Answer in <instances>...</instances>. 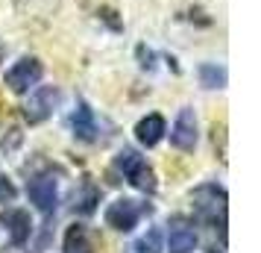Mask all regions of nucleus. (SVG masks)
<instances>
[{"label":"nucleus","mask_w":261,"mask_h":253,"mask_svg":"<svg viewBox=\"0 0 261 253\" xmlns=\"http://www.w3.org/2000/svg\"><path fill=\"white\" fill-rule=\"evenodd\" d=\"M132 253H162V233L159 229H147L141 239L132 244Z\"/></svg>","instance_id":"15"},{"label":"nucleus","mask_w":261,"mask_h":253,"mask_svg":"<svg viewBox=\"0 0 261 253\" xmlns=\"http://www.w3.org/2000/svg\"><path fill=\"white\" fill-rule=\"evenodd\" d=\"M15 200V186L6 174H0V203H12Z\"/></svg>","instance_id":"16"},{"label":"nucleus","mask_w":261,"mask_h":253,"mask_svg":"<svg viewBox=\"0 0 261 253\" xmlns=\"http://www.w3.org/2000/svg\"><path fill=\"white\" fill-rule=\"evenodd\" d=\"M0 224L6 227L12 244H27L30 233H33V221H30V212L27 209H6L0 215Z\"/></svg>","instance_id":"9"},{"label":"nucleus","mask_w":261,"mask_h":253,"mask_svg":"<svg viewBox=\"0 0 261 253\" xmlns=\"http://www.w3.org/2000/svg\"><path fill=\"white\" fill-rule=\"evenodd\" d=\"M59 88L56 85H38L36 91L30 95V100L24 103V118L30 121V124H41V121H47L53 112H56V106H59Z\"/></svg>","instance_id":"3"},{"label":"nucleus","mask_w":261,"mask_h":253,"mask_svg":"<svg viewBox=\"0 0 261 253\" xmlns=\"http://www.w3.org/2000/svg\"><path fill=\"white\" fill-rule=\"evenodd\" d=\"M144 215V206L138 200H129V197H120L115 203L106 209V224L112 229H118V233H129L135 224H138V218Z\"/></svg>","instance_id":"6"},{"label":"nucleus","mask_w":261,"mask_h":253,"mask_svg":"<svg viewBox=\"0 0 261 253\" xmlns=\"http://www.w3.org/2000/svg\"><path fill=\"white\" fill-rule=\"evenodd\" d=\"M27 194L36 203L38 212L50 215V212H56V203H59V180L53 174H38L36 180L27 186Z\"/></svg>","instance_id":"5"},{"label":"nucleus","mask_w":261,"mask_h":253,"mask_svg":"<svg viewBox=\"0 0 261 253\" xmlns=\"http://www.w3.org/2000/svg\"><path fill=\"white\" fill-rule=\"evenodd\" d=\"M71 130L83 142H94L97 139V121H94V112L88 109V103H80L76 106V112L71 115Z\"/></svg>","instance_id":"10"},{"label":"nucleus","mask_w":261,"mask_h":253,"mask_svg":"<svg viewBox=\"0 0 261 253\" xmlns=\"http://www.w3.org/2000/svg\"><path fill=\"white\" fill-rule=\"evenodd\" d=\"M191 200H194V209H197V215L205 218L208 224H214V227L220 229V239L226 241V209H229V197H226V192L220 189V186H214V182H208V186H200L197 192L191 194Z\"/></svg>","instance_id":"1"},{"label":"nucleus","mask_w":261,"mask_h":253,"mask_svg":"<svg viewBox=\"0 0 261 253\" xmlns=\"http://www.w3.org/2000/svg\"><path fill=\"white\" fill-rule=\"evenodd\" d=\"M197 247V227L188 218H173L167 224V250L170 253H191Z\"/></svg>","instance_id":"8"},{"label":"nucleus","mask_w":261,"mask_h":253,"mask_svg":"<svg viewBox=\"0 0 261 253\" xmlns=\"http://www.w3.org/2000/svg\"><path fill=\"white\" fill-rule=\"evenodd\" d=\"M41 74H44V65H41L36 56H24V59H18L12 68L6 71V85L12 88L15 95H27L33 85H38Z\"/></svg>","instance_id":"4"},{"label":"nucleus","mask_w":261,"mask_h":253,"mask_svg":"<svg viewBox=\"0 0 261 253\" xmlns=\"http://www.w3.org/2000/svg\"><path fill=\"white\" fill-rule=\"evenodd\" d=\"M165 133H167V127H165V118H162V115H147V118H141L138 127H135V135H138V142H141L144 147L159 145Z\"/></svg>","instance_id":"11"},{"label":"nucleus","mask_w":261,"mask_h":253,"mask_svg":"<svg viewBox=\"0 0 261 253\" xmlns=\"http://www.w3.org/2000/svg\"><path fill=\"white\" fill-rule=\"evenodd\" d=\"M200 83L205 85V88H223L226 85V68H220V65H200Z\"/></svg>","instance_id":"14"},{"label":"nucleus","mask_w":261,"mask_h":253,"mask_svg":"<svg viewBox=\"0 0 261 253\" xmlns=\"http://www.w3.org/2000/svg\"><path fill=\"white\" fill-rule=\"evenodd\" d=\"M65 253H91V239H88L85 227H80V224L68 227V233H65Z\"/></svg>","instance_id":"12"},{"label":"nucleus","mask_w":261,"mask_h":253,"mask_svg":"<svg viewBox=\"0 0 261 253\" xmlns=\"http://www.w3.org/2000/svg\"><path fill=\"white\" fill-rule=\"evenodd\" d=\"M115 168H118L120 174L126 177V182L135 186L138 192H155V174H153V168L144 162V156L138 150H132V147L120 150L118 156H115Z\"/></svg>","instance_id":"2"},{"label":"nucleus","mask_w":261,"mask_h":253,"mask_svg":"<svg viewBox=\"0 0 261 253\" xmlns=\"http://www.w3.org/2000/svg\"><path fill=\"white\" fill-rule=\"evenodd\" d=\"M97 200H100V192L94 189V182L85 180L83 189L73 194V209H76V212H83V215H91V212H94V206H97Z\"/></svg>","instance_id":"13"},{"label":"nucleus","mask_w":261,"mask_h":253,"mask_svg":"<svg viewBox=\"0 0 261 253\" xmlns=\"http://www.w3.org/2000/svg\"><path fill=\"white\" fill-rule=\"evenodd\" d=\"M170 145L182 150V153H191L197 147V115L194 109H182L170 127Z\"/></svg>","instance_id":"7"},{"label":"nucleus","mask_w":261,"mask_h":253,"mask_svg":"<svg viewBox=\"0 0 261 253\" xmlns=\"http://www.w3.org/2000/svg\"><path fill=\"white\" fill-rule=\"evenodd\" d=\"M138 59H141V68H153V59H155V56H153V50H147V48L141 44V48H138Z\"/></svg>","instance_id":"17"}]
</instances>
